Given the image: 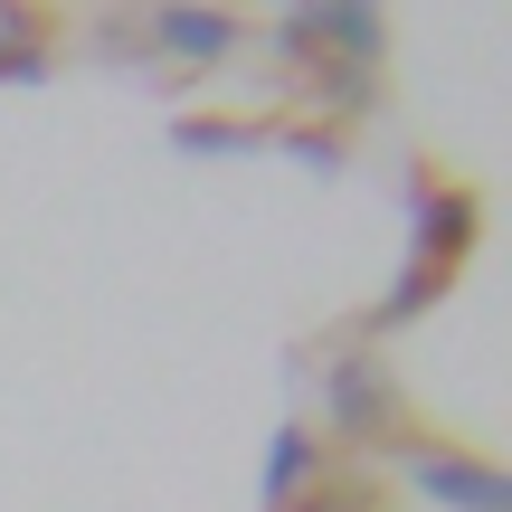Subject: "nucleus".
I'll list each match as a JSON object with an SVG mask.
<instances>
[{"mask_svg":"<svg viewBox=\"0 0 512 512\" xmlns=\"http://www.w3.org/2000/svg\"><path fill=\"white\" fill-rule=\"evenodd\" d=\"M399 475L408 494L446 503V512H512V475L494 456H475V446H446V437H408L399 446Z\"/></svg>","mask_w":512,"mask_h":512,"instance_id":"f257e3e1","label":"nucleus"},{"mask_svg":"<svg viewBox=\"0 0 512 512\" xmlns=\"http://www.w3.org/2000/svg\"><path fill=\"white\" fill-rule=\"evenodd\" d=\"M285 512H370V494H304V503H285Z\"/></svg>","mask_w":512,"mask_h":512,"instance_id":"ddd939ff","label":"nucleus"},{"mask_svg":"<svg viewBox=\"0 0 512 512\" xmlns=\"http://www.w3.org/2000/svg\"><path fill=\"white\" fill-rule=\"evenodd\" d=\"M323 418L342 427V437H389V427H399V389H389V370L370 361V351H342V361L323 370Z\"/></svg>","mask_w":512,"mask_h":512,"instance_id":"7ed1b4c3","label":"nucleus"},{"mask_svg":"<svg viewBox=\"0 0 512 512\" xmlns=\"http://www.w3.org/2000/svg\"><path fill=\"white\" fill-rule=\"evenodd\" d=\"M171 143H181V152H256L266 133H256V124H219V114H181Z\"/></svg>","mask_w":512,"mask_h":512,"instance_id":"6e6552de","label":"nucleus"},{"mask_svg":"<svg viewBox=\"0 0 512 512\" xmlns=\"http://www.w3.org/2000/svg\"><path fill=\"white\" fill-rule=\"evenodd\" d=\"M285 152L313 162V171H342V133H332V124H285Z\"/></svg>","mask_w":512,"mask_h":512,"instance_id":"9d476101","label":"nucleus"},{"mask_svg":"<svg viewBox=\"0 0 512 512\" xmlns=\"http://www.w3.org/2000/svg\"><path fill=\"white\" fill-rule=\"evenodd\" d=\"M294 10H304V38H313V67H370V57H380V10H370V0H294Z\"/></svg>","mask_w":512,"mask_h":512,"instance_id":"20e7f679","label":"nucleus"},{"mask_svg":"<svg viewBox=\"0 0 512 512\" xmlns=\"http://www.w3.org/2000/svg\"><path fill=\"white\" fill-rule=\"evenodd\" d=\"M152 48H162V57H181V67H219V57L238 48V10L171 0V10H152Z\"/></svg>","mask_w":512,"mask_h":512,"instance_id":"39448f33","label":"nucleus"},{"mask_svg":"<svg viewBox=\"0 0 512 512\" xmlns=\"http://www.w3.org/2000/svg\"><path fill=\"white\" fill-rule=\"evenodd\" d=\"M446 294V275H427V266H399V285L380 294V304H370V332H399V323H418L427 304H437Z\"/></svg>","mask_w":512,"mask_h":512,"instance_id":"0eeeda50","label":"nucleus"},{"mask_svg":"<svg viewBox=\"0 0 512 512\" xmlns=\"http://www.w3.org/2000/svg\"><path fill=\"white\" fill-rule=\"evenodd\" d=\"M408 219H418V238H408V266H427V275H446L456 285V266L475 256L484 238V209H475V190H456V181H408Z\"/></svg>","mask_w":512,"mask_h":512,"instance_id":"f03ea898","label":"nucleus"},{"mask_svg":"<svg viewBox=\"0 0 512 512\" xmlns=\"http://www.w3.org/2000/svg\"><path fill=\"white\" fill-rule=\"evenodd\" d=\"M38 48V10H19V0H0V57Z\"/></svg>","mask_w":512,"mask_h":512,"instance_id":"9b49d317","label":"nucleus"},{"mask_svg":"<svg viewBox=\"0 0 512 512\" xmlns=\"http://www.w3.org/2000/svg\"><path fill=\"white\" fill-rule=\"evenodd\" d=\"M48 67H57L48 48H19V57H0V76H10V86H38V76H48Z\"/></svg>","mask_w":512,"mask_h":512,"instance_id":"f8f14e48","label":"nucleus"},{"mask_svg":"<svg viewBox=\"0 0 512 512\" xmlns=\"http://www.w3.org/2000/svg\"><path fill=\"white\" fill-rule=\"evenodd\" d=\"M313 475H323V437L285 418V427H275V437H266V475H256V494H266V512L304 503V494H313Z\"/></svg>","mask_w":512,"mask_h":512,"instance_id":"423d86ee","label":"nucleus"},{"mask_svg":"<svg viewBox=\"0 0 512 512\" xmlns=\"http://www.w3.org/2000/svg\"><path fill=\"white\" fill-rule=\"evenodd\" d=\"M313 86H323V95H313L323 114H370V67H332V57H323Z\"/></svg>","mask_w":512,"mask_h":512,"instance_id":"1a4fd4ad","label":"nucleus"}]
</instances>
